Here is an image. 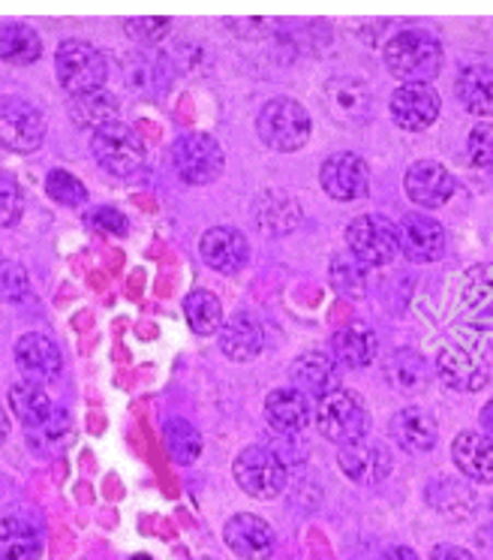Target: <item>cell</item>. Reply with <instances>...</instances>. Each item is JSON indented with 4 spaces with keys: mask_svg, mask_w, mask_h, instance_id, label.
I'll use <instances>...</instances> for the list:
<instances>
[{
    "mask_svg": "<svg viewBox=\"0 0 493 560\" xmlns=\"http://www.w3.org/2000/svg\"><path fill=\"white\" fill-rule=\"evenodd\" d=\"M391 438L407 452H431L436 446V422L419 407H403L391 419Z\"/></svg>",
    "mask_w": 493,
    "mask_h": 560,
    "instance_id": "26",
    "label": "cell"
},
{
    "mask_svg": "<svg viewBox=\"0 0 493 560\" xmlns=\"http://www.w3.org/2000/svg\"><path fill=\"white\" fill-rule=\"evenodd\" d=\"M385 560H419V555H415L412 548L397 546V548H391L388 555H385Z\"/></svg>",
    "mask_w": 493,
    "mask_h": 560,
    "instance_id": "46",
    "label": "cell"
},
{
    "mask_svg": "<svg viewBox=\"0 0 493 560\" xmlns=\"http://www.w3.org/2000/svg\"><path fill=\"white\" fill-rule=\"evenodd\" d=\"M91 154L115 178H136L148 163L142 136L124 121H108L96 127L91 136Z\"/></svg>",
    "mask_w": 493,
    "mask_h": 560,
    "instance_id": "2",
    "label": "cell"
},
{
    "mask_svg": "<svg viewBox=\"0 0 493 560\" xmlns=\"http://www.w3.org/2000/svg\"><path fill=\"white\" fill-rule=\"evenodd\" d=\"M199 250H202L204 266H211L214 271H223V275H232V271H240L247 266V238L240 235L238 230L232 226H214L202 235L199 242Z\"/></svg>",
    "mask_w": 493,
    "mask_h": 560,
    "instance_id": "18",
    "label": "cell"
},
{
    "mask_svg": "<svg viewBox=\"0 0 493 560\" xmlns=\"http://www.w3.org/2000/svg\"><path fill=\"white\" fill-rule=\"evenodd\" d=\"M55 70H58L63 91L70 97H79V94H91V91H99L106 85L108 63L106 55L91 43L63 39L58 46V55H55Z\"/></svg>",
    "mask_w": 493,
    "mask_h": 560,
    "instance_id": "5",
    "label": "cell"
},
{
    "mask_svg": "<svg viewBox=\"0 0 493 560\" xmlns=\"http://www.w3.org/2000/svg\"><path fill=\"white\" fill-rule=\"evenodd\" d=\"M10 410L27 431H34V428H39L43 422H48V416L55 413L51 398L39 389V383H31V380L12 383Z\"/></svg>",
    "mask_w": 493,
    "mask_h": 560,
    "instance_id": "27",
    "label": "cell"
},
{
    "mask_svg": "<svg viewBox=\"0 0 493 560\" xmlns=\"http://www.w3.org/2000/svg\"><path fill=\"white\" fill-rule=\"evenodd\" d=\"M124 27H127V34H130L136 43L151 46V43H156V39L166 37V31L172 27V19H166V15H154V19H130Z\"/></svg>",
    "mask_w": 493,
    "mask_h": 560,
    "instance_id": "42",
    "label": "cell"
},
{
    "mask_svg": "<svg viewBox=\"0 0 493 560\" xmlns=\"http://www.w3.org/2000/svg\"><path fill=\"white\" fill-rule=\"evenodd\" d=\"M319 182H322L325 194L331 196L334 202H359L371 190V170L359 154L337 151L322 163Z\"/></svg>",
    "mask_w": 493,
    "mask_h": 560,
    "instance_id": "10",
    "label": "cell"
},
{
    "mask_svg": "<svg viewBox=\"0 0 493 560\" xmlns=\"http://www.w3.org/2000/svg\"><path fill=\"white\" fill-rule=\"evenodd\" d=\"M403 187H407V196L419 208H439L445 206L451 194H455V178L451 172L445 170L443 163L436 160H419L407 170V178H403Z\"/></svg>",
    "mask_w": 493,
    "mask_h": 560,
    "instance_id": "15",
    "label": "cell"
},
{
    "mask_svg": "<svg viewBox=\"0 0 493 560\" xmlns=\"http://www.w3.org/2000/svg\"><path fill=\"white\" fill-rule=\"evenodd\" d=\"M484 546L491 548V555H493V527H491V530H488V539H484Z\"/></svg>",
    "mask_w": 493,
    "mask_h": 560,
    "instance_id": "48",
    "label": "cell"
},
{
    "mask_svg": "<svg viewBox=\"0 0 493 560\" xmlns=\"http://www.w3.org/2000/svg\"><path fill=\"white\" fill-rule=\"evenodd\" d=\"M15 362L22 368V374L31 383H48L60 374L63 368V355H60V347L46 335L39 331H31V335H22L19 343H15Z\"/></svg>",
    "mask_w": 493,
    "mask_h": 560,
    "instance_id": "17",
    "label": "cell"
},
{
    "mask_svg": "<svg viewBox=\"0 0 493 560\" xmlns=\"http://www.w3.org/2000/svg\"><path fill=\"white\" fill-rule=\"evenodd\" d=\"M331 287L337 293L359 299L364 293V287H367V266H361L352 254H337L331 259Z\"/></svg>",
    "mask_w": 493,
    "mask_h": 560,
    "instance_id": "37",
    "label": "cell"
},
{
    "mask_svg": "<svg viewBox=\"0 0 493 560\" xmlns=\"http://www.w3.org/2000/svg\"><path fill=\"white\" fill-rule=\"evenodd\" d=\"M289 377L295 383L298 392H313L316 398H322L325 392L337 389V362L331 355L310 350V353H301L292 368H289Z\"/></svg>",
    "mask_w": 493,
    "mask_h": 560,
    "instance_id": "24",
    "label": "cell"
},
{
    "mask_svg": "<svg viewBox=\"0 0 493 560\" xmlns=\"http://www.w3.org/2000/svg\"><path fill=\"white\" fill-rule=\"evenodd\" d=\"M46 194L67 208H79L87 202V187L67 170H51L46 178Z\"/></svg>",
    "mask_w": 493,
    "mask_h": 560,
    "instance_id": "38",
    "label": "cell"
},
{
    "mask_svg": "<svg viewBox=\"0 0 493 560\" xmlns=\"http://www.w3.org/2000/svg\"><path fill=\"white\" fill-rule=\"evenodd\" d=\"M347 244L349 254L367 268L388 266L400 254L397 226L383 214H359V218L349 220Z\"/></svg>",
    "mask_w": 493,
    "mask_h": 560,
    "instance_id": "6",
    "label": "cell"
},
{
    "mask_svg": "<svg viewBox=\"0 0 493 560\" xmlns=\"http://www.w3.org/2000/svg\"><path fill=\"white\" fill-rule=\"evenodd\" d=\"M385 380H388L397 392L415 395V392H421L427 386L431 371H427V362H424V355L421 353H415V350H397V353L385 362Z\"/></svg>",
    "mask_w": 493,
    "mask_h": 560,
    "instance_id": "30",
    "label": "cell"
},
{
    "mask_svg": "<svg viewBox=\"0 0 493 560\" xmlns=\"http://www.w3.org/2000/svg\"><path fill=\"white\" fill-rule=\"evenodd\" d=\"M87 223H91L94 230L111 232V235H124V232H127V218L120 214L118 208H108V206L94 208V211L87 214Z\"/></svg>",
    "mask_w": 493,
    "mask_h": 560,
    "instance_id": "43",
    "label": "cell"
},
{
    "mask_svg": "<svg viewBox=\"0 0 493 560\" xmlns=\"http://www.w3.org/2000/svg\"><path fill=\"white\" fill-rule=\"evenodd\" d=\"M391 118L400 130L421 133L439 118V94L431 85H400L391 94Z\"/></svg>",
    "mask_w": 493,
    "mask_h": 560,
    "instance_id": "14",
    "label": "cell"
},
{
    "mask_svg": "<svg viewBox=\"0 0 493 560\" xmlns=\"http://www.w3.org/2000/svg\"><path fill=\"white\" fill-rule=\"evenodd\" d=\"M383 61L403 85H427L443 70V46L427 31H400L385 43Z\"/></svg>",
    "mask_w": 493,
    "mask_h": 560,
    "instance_id": "1",
    "label": "cell"
},
{
    "mask_svg": "<svg viewBox=\"0 0 493 560\" xmlns=\"http://www.w3.org/2000/svg\"><path fill=\"white\" fill-rule=\"evenodd\" d=\"M371 91L355 79H331L325 85V106L340 124H361L371 115Z\"/></svg>",
    "mask_w": 493,
    "mask_h": 560,
    "instance_id": "21",
    "label": "cell"
},
{
    "mask_svg": "<svg viewBox=\"0 0 493 560\" xmlns=\"http://www.w3.org/2000/svg\"><path fill=\"white\" fill-rule=\"evenodd\" d=\"M431 560H476V555H469L467 548L460 546H436Z\"/></svg>",
    "mask_w": 493,
    "mask_h": 560,
    "instance_id": "44",
    "label": "cell"
},
{
    "mask_svg": "<svg viewBox=\"0 0 493 560\" xmlns=\"http://www.w3.org/2000/svg\"><path fill=\"white\" fill-rule=\"evenodd\" d=\"M39 555L43 539L34 524L15 515L0 522V560H36Z\"/></svg>",
    "mask_w": 493,
    "mask_h": 560,
    "instance_id": "28",
    "label": "cell"
},
{
    "mask_svg": "<svg viewBox=\"0 0 493 560\" xmlns=\"http://www.w3.org/2000/svg\"><path fill=\"white\" fill-rule=\"evenodd\" d=\"M31 293V278L22 262H0V299L19 305Z\"/></svg>",
    "mask_w": 493,
    "mask_h": 560,
    "instance_id": "40",
    "label": "cell"
},
{
    "mask_svg": "<svg viewBox=\"0 0 493 560\" xmlns=\"http://www.w3.org/2000/svg\"><path fill=\"white\" fill-rule=\"evenodd\" d=\"M256 130H259V139L271 151L292 154V151L307 145V139H310V115L298 100L274 97L259 109Z\"/></svg>",
    "mask_w": 493,
    "mask_h": 560,
    "instance_id": "3",
    "label": "cell"
},
{
    "mask_svg": "<svg viewBox=\"0 0 493 560\" xmlns=\"http://www.w3.org/2000/svg\"><path fill=\"white\" fill-rule=\"evenodd\" d=\"M316 425H319V434L331 440L334 446H349L355 440L367 438L371 416L355 392L331 389L316 404Z\"/></svg>",
    "mask_w": 493,
    "mask_h": 560,
    "instance_id": "4",
    "label": "cell"
},
{
    "mask_svg": "<svg viewBox=\"0 0 493 560\" xmlns=\"http://www.w3.org/2000/svg\"><path fill=\"white\" fill-rule=\"evenodd\" d=\"M220 347H223V353L228 359H235V362H250L259 355L262 350V326L250 317V314H244L238 311L235 317H228L223 323V329H220Z\"/></svg>",
    "mask_w": 493,
    "mask_h": 560,
    "instance_id": "25",
    "label": "cell"
},
{
    "mask_svg": "<svg viewBox=\"0 0 493 560\" xmlns=\"http://www.w3.org/2000/svg\"><path fill=\"white\" fill-rule=\"evenodd\" d=\"M72 422L67 410H55L48 416V422H43L34 431H27V446H34L36 452L43 455H51V452H60L67 443H70Z\"/></svg>",
    "mask_w": 493,
    "mask_h": 560,
    "instance_id": "36",
    "label": "cell"
},
{
    "mask_svg": "<svg viewBox=\"0 0 493 560\" xmlns=\"http://www.w3.org/2000/svg\"><path fill=\"white\" fill-rule=\"evenodd\" d=\"M460 302L476 317H493V262L467 268V275L460 280Z\"/></svg>",
    "mask_w": 493,
    "mask_h": 560,
    "instance_id": "31",
    "label": "cell"
},
{
    "mask_svg": "<svg viewBox=\"0 0 493 560\" xmlns=\"http://www.w3.org/2000/svg\"><path fill=\"white\" fill-rule=\"evenodd\" d=\"M436 374L448 389L455 392H479L488 386V368L479 355L460 347V343H445L439 355H436Z\"/></svg>",
    "mask_w": 493,
    "mask_h": 560,
    "instance_id": "13",
    "label": "cell"
},
{
    "mask_svg": "<svg viewBox=\"0 0 493 560\" xmlns=\"http://www.w3.org/2000/svg\"><path fill=\"white\" fill-rule=\"evenodd\" d=\"M457 100L463 103L469 115L488 118L493 115V67L491 63H472L460 70L455 82Z\"/></svg>",
    "mask_w": 493,
    "mask_h": 560,
    "instance_id": "23",
    "label": "cell"
},
{
    "mask_svg": "<svg viewBox=\"0 0 493 560\" xmlns=\"http://www.w3.org/2000/svg\"><path fill=\"white\" fill-rule=\"evenodd\" d=\"M223 148L214 136L208 133H184L172 148V166L184 184L202 187L220 178L223 172Z\"/></svg>",
    "mask_w": 493,
    "mask_h": 560,
    "instance_id": "8",
    "label": "cell"
},
{
    "mask_svg": "<svg viewBox=\"0 0 493 560\" xmlns=\"http://www.w3.org/2000/svg\"><path fill=\"white\" fill-rule=\"evenodd\" d=\"M397 238L409 262H436L445 254V230L427 214H407L397 226Z\"/></svg>",
    "mask_w": 493,
    "mask_h": 560,
    "instance_id": "16",
    "label": "cell"
},
{
    "mask_svg": "<svg viewBox=\"0 0 493 560\" xmlns=\"http://www.w3.org/2000/svg\"><path fill=\"white\" fill-rule=\"evenodd\" d=\"M22 190L19 184L12 182L10 175H0V230L7 226H15L19 218H22Z\"/></svg>",
    "mask_w": 493,
    "mask_h": 560,
    "instance_id": "41",
    "label": "cell"
},
{
    "mask_svg": "<svg viewBox=\"0 0 493 560\" xmlns=\"http://www.w3.org/2000/svg\"><path fill=\"white\" fill-rule=\"evenodd\" d=\"M46 121L36 106L22 97H0V145L15 154H31L43 145Z\"/></svg>",
    "mask_w": 493,
    "mask_h": 560,
    "instance_id": "9",
    "label": "cell"
},
{
    "mask_svg": "<svg viewBox=\"0 0 493 560\" xmlns=\"http://www.w3.org/2000/svg\"><path fill=\"white\" fill-rule=\"evenodd\" d=\"M223 539L244 560H271L277 548V536L271 530V524L262 522L259 515H250V512L232 515L226 527H223Z\"/></svg>",
    "mask_w": 493,
    "mask_h": 560,
    "instance_id": "12",
    "label": "cell"
},
{
    "mask_svg": "<svg viewBox=\"0 0 493 560\" xmlns=\"http://www.w3.org/2000/svg\"><path fill=\"white\" fill-rule=\"evenodd\" d=\"M202 560H211V558H202Z\"/></svg>",
    "mask_w": 493,
    "mask_h": 560,
    "instance_id": "50",
    "label": "cell"
},
{
    "mask_svg": "<svg viewBox=\"0 0 493 560\" xmlns=\"http://www.w3.org/2000/svg\"><path fill=\"white\" fill-rule=\"evenodd\" d=\"M481 428L488 431V438L493 440V398L481 407Z\"/></svg>",
    "mask_w": 493,
    "mask_h": 560,
    "instance_id": "45",
    "label": "cell"
},
{
    "mask_svg": "<svg viewBox=\"0 0 493 560\" xmlns=\"http://www.w3.org/2000/svg\"><path fill=\"white\" fill-rule=\"evenodd\" d=\"M469 163L481 172H493V124H476L467 136Z\"/></svg>",
    "mask_w": 493,
    "mask_h": 560,
    "instance_id": "39",
    "label": "cell"
},
{
    "mask_svg": "<svg viewBox=\"0 0 493 560\" xmlns=\"http://www.w3.org/2000/svg\"><path fill=\"white\" fill-rule=\"evenodd\" d=\"M184 314H187V323L196 335H214V331L223 329V307H220V299L208 290H192L187 299H184Z\"/></svg>",
    "mask_w": 493,
    "mask_h": 560,
    "instance_id": "34",
    "label": "cell"
},
{
    "mask_svg": "<svg viewBox=\"0 0 493 560\" xmlns=\"http://www.w3.org/2000/svg\"><path fill=\"white\" fill-rule=\"evenodd\" d=\"M130 560H154V558H148V555H136V558H130Z\"/></svg>",
    "mask_w": 493,
    "mask_h": 560,
    "instance_id": "49",
    "label": "cell"
},
{
    "mask_svg": "<svg viewBox=\"0 0 493 560\" xmlns=\"http://www.w3.org/2000/svg\"><path fill=\"white\" fill-rule=\"evenodd\" d=\"M265 419L280 434H295L310 422V404L298 389H274L265 398Z\"/></svg>",
    "mask_w": 493,
    "mask_h": 560,
    "instance_id": "22",
    "label": "cell"
},
{
    "mask_svg": "<svg viewBox=\"0 0 493 560\" xmlns=\"http://www.w3.org/2000/svg\"><path fill=\"white\" fill-rule=\"evenodd\" d=\"M163 440H166V450L175 464H192L202 455V434L187 419H178V416L168 419L163 425Z\"/></svg>",
    "mask_w": 493,
    "mask_h": 560,
    "instance_id": "35",
    "label": "cell"
},
{
    "mask_svg": "<svg viewBox=\"0 0 493 560\" xmlns=\"http://www.w3.org/2000/svg\"><path fill=\"white\" fill-rule=\"evenodd\" d=\"M118 115V100L108 94L106 88L91 91V94H79L70 97V118L79 127H103V124L115 121Z\"/></svg>",
    "mask_w": 493,
    "mask_h": 560,
    "instance_id": "33",
    "label": "cell"
},
{
    "mask_svg": "<svg viewBox=\"0 0 493 560\" xmlns=\"http://www.w3.org/2000/svg\"><path fill=\"white\" fill-rule=\"evenodd\" d=\"M43 55V39L27 25H0V61L27 67Z\"/></svg>",
    "mask_w": 493,
    "mask_h": 560,
    "instance_id": "32",
    "label": "cell"
},
{
    "mask_svg": "<svg viewBox=\"0 0 493 560\" xmlns=\"http://www.w3.org/2000/svg\"><path fill=\"white\" fill-rule=\"evenodd\" d=\"M337 464H340V474L352 479L355 486H379L385 476L391 474V455H388V450L364 438L349 443V446H340Z\"/></svg>",
    "mask_w": 493,
    "mask_h": 560,
    "instance_id": "11",
    "label": "cell"
},
{
    "mask_svg": "<svg viewBox=\"0 0 493 560\" xmlns=\"http://www.w3.org/2000/svg\"><path fill=\"white\" fill-rule=\"evenodd\" d=\"M7 438H10V416H7V410L0 407V443H3Z\"/></svg>",
    "mask_w": 493,
    "mask_h": 560,
    "instance_id": "47",
    "label": "cell"
},
{
    "mask_svg": "<svg viewBox=\"0 0 493 560\" xmlns=\"http://www.w3.org/2000/svg\"><path fill=\"white\" fill-rule=\"evenodd\" d=\"M232 474H235L240 491L256 500H274L286 488V467L277 452L265 450V446H247L244 452H238Z\"/></svg>",
    "mask_w": 493,
    "mask_h": 560,
    "instance_id": "7",
    "label": "cell"
},
{
    "mask_svg": "<svg viewBox=\"0 0 493 560\" xmlns=\"http://www.w3.org/2000/svg\"><path fill=\"white\" fill-rule=\"evenodd\" d=\"M331 353H334V362L343 368H367L379 353V341H376V331L364 323H349L343 329L334 331L331 338Z\"/></svg>",
    "mask_w": 493,
    "mask_h": 560,
    "instance_id": "20",
    "label": "cell"
},
{
    "mask_svg": "<svg viewBox=\"0 0 493 560\" xmlns=\"http://www.w3.org/2000/svg\"><path fill=\"white\" fill-rule=\"evenodd\" d=\"M256 223L265 235H283L292 232L301 223V208L295 199H289L286 194H265L256 202Z\"/></svg>",
    "mask_w": 493,
    "mask_h": 560,
    "instance_id": "29",
    "label": "cell"
},
{
    "mask_svg": "<svg viewBox=\"0 0 493 560\" xmlns=\"http://www.w3.org/2000/svg\"><path fill=\"white\" fill-rule=\"evenodd\" d=\"M457 470L476 482H493V440L479 431H460L451 443Z\"/></svg>",
    "mask_w": 493,
    "mask_h": 560,
    "instance_id": "19",
    "label": "cell"
}]
</instances>
